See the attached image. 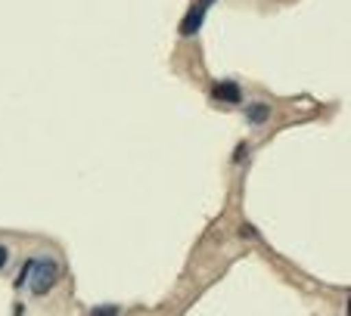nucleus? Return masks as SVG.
<instances>
[{
    "label": "nucleus",
    "mask_w": 351,
    "mask_h": 316,
    "mask_svg": "<svg viewBox=\"0 0 351 316\" xmlns=\"http://www.w3.org/2000/svg\"><path fill=\"white\" fill-rule=\"evenodd\" d=\"M119 313H121V310L115 307V304H99V307H93L87 316H119Z\"/></svg>",
    "instance_id": "nucleus-5"
},
{
    "label": "nucleus",
    "mask_w": 351,
    "mask_h": 316,
    "mask_svg": "<svg viewBox=\"0 0 351 316\" xmlns=\"http://www.w3.org/2000/svg\"><path fill=\"white\" fill-rule=\"evenodd\" d=\"M212 3H218V0H196V3L186 10L184 19H180V28H178V31L184 34V38H193V34L202 28V22H206V13L212 10Z\"/></svg>",
    "instance_id": "nucleus-2"
},
{
    "label": "nucleus",
    "mask_w": 351,
    "mask_h": 316,
    "mask_svg": "<svg viewBox=\"0 0 351 316\" xmlns=\"http://www.w3.org/2000/svg\"><path fill=\"white\" fill-rule=\"evenodd\" d=\"M28 279H32V295H47L60 279V261L56 257H40V261L32 257V261H25L22 276L16 279V289H22Z\"/></svg>",
    "instance_id": "nucleus-1"
},
{
    "label": "nucleus",
    "mask_w": 351,
    "mask_h": 316,
    "mask_svg": "<svg viewBox=\"0 0 351 316\" xmlns=\"http://www.w3.org/2000/svg\"><path fill=\"white\" fill-rule=\"evenodd\" d=\"M212 99H218V103H243V87L237 84V81H215L212 84Z\"/></svg>",
    "instance_id": "nucleus-3"
},
{
    "label": "nucleus",
    "mask_w": 351,
    "mask_h": 316,
    "mask_svg": "<svg viewBox=\"0 0 351 316\" xmlns=\"http://www.w3.org/2000/svg\"><path fill=\"white\" fill-rule=\"evenodd\" d=\"M245 118H249V124H255V127L267 124V121H271V105L267 103H252L249 109H245Z\"/></svg>",
    "instance_id": "nucleus-4"
},
{
    "label": "nucleus",
    "mask_w": 351,
    "mask_h": 316,
    "mask_svg": "<svg viewBox=\"0 0 351 316\" xmlns=\"http://www.w3.org/2000/svg\"><path fill=\"white\" fill-rule=\"evenodd\" d=\"M3 263H7V248L0 245V270H3Z\"/></svg>",
    "instance_id": "nucleus-6"
}]
</instances>
